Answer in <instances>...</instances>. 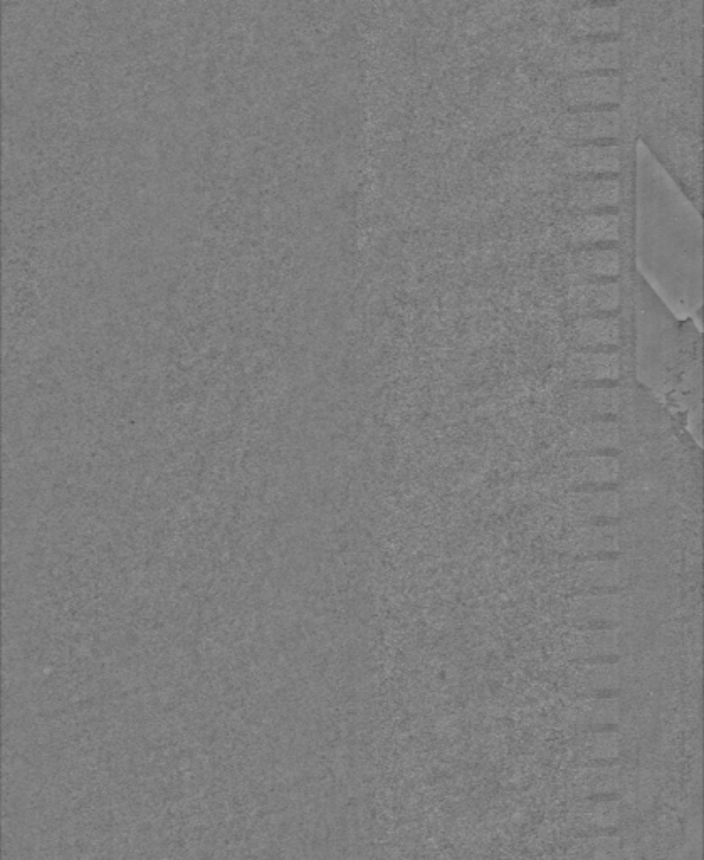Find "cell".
<instances>
[{
  "instance_id": "6",
  "label": "cell",
  "mask_w": 704,
  "mask_h": 860,
  "mask_svg": "<svg viewBox=\"0 0 704 860\" xmlns=\"http://www.w3.org/2000/svg\"><path fill=\"white\" fill-rule=\"evenodd\" d=\"M578 340H584V345H602L612 343L619 338V321L617 320H582L575 325Z\"/></svg>"
},
{
  "instance_id": "3",
  "label": "cell",
  "mask_w": 704,
  "mask_h": 860,
  "mask_svg": "<svg viewBox=\"0 0 704 860\" xmlns=\"http://www.w3.org/2000/svg\"><path fill=\"white\" fill-rule=\"evenodd\" d=\"M568 105L570 106H587L599 108L600 103H610L619 96V78L617 76H607V78H578L570 79L568 83Z\"/></svg>"
},
{
  "instance_id": "4",
  "label": "cell",
  "mask_w": 704,
  "mask_h": 860,
  "mask_svg": "<svg viewBox=\"0 0 704 860\" xmlns=\"http://www.w3.org/2000/svg\"><path fill=\"white\" fill-rule=\"evenodd\" d=\"M619 168L615 147H575L568 150V170L582 174H602Z\"/></svg>"
},
{
  "instance_id": "2",
  "label": "cell",
  "mask_w": 704,
  "mask_h": 860,
  "mask_svg": "<svg viewBox=\"0 0 704 860\" xmlns=\"http://www.w3.org/2000/svg\"><path fill=\"white\" fill-rule=\"evenodd\" d=\"M619 132V115L617 111H605L600 108H587L577 113H568L567 137L572 140H597V138L615 137Z\"/></svg>"
},
{
  "instance_id": "1",
  "label": "cell",
  "mask_w": 704,
  "mask_h": 860,
  "mask_svg": "<svg viewBox=\"0 0 704 860\" xmlns=\"http://www.w3.org/2000/svg\"><path fill=\"white\" fill-rule=\"evenodd\" d=\"M703 224L651 150H636V263L646 284L679 316L701 308Z\"/></svg>"
},
{
  "instance_id": "5",
  "label": "cell",
  "mask_w": 704,
  "mask_h": 860,
  "mask_svg": "<svg viewBox=\"0 0 704 860\" xmlns=\"http://www.w3.org/2000/svg\"><path fill=\"white\" fill-rule=\"evenodd\" d=\"M619 254L614 251H595L582 252L578 254L575 261V268L580 273L592 274V276H612L619 273Z\"/></svg>"
}]
</instances>
